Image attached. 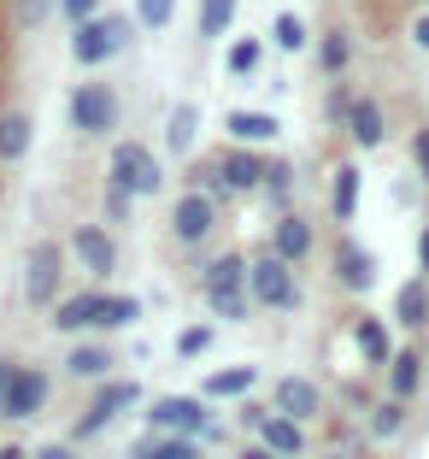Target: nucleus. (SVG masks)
<instances>
[{"mask_svg": "<svg viewBox=\"0 0 429 459\" xmlns=\"http://www.w3.org/2000/svg\"><path fill=\"white\" fill-rule=\"evenodd\" d=\"M124 41H130V24L124 18H82L77 24V36H71V54L82 59V65H100V59H112V54H124Z\"/></svg>", "mask_w": 429, "mask_h": 459, "instance_id": "obj_1", "label": "nucleus"}, {"mask_svg": "<svg viewBox=\"0 0 429 459\" xmlns=\"http://www.w3.org/2000/svg\"><path fill=\"white\" fill-rule=\"evenodd\" d=\"M59 277H65L59 242H36L30 259H24V300H30V307H54V300H59Z\"/></svg>", "mask_w": 429, "mask_h": 459, "instance_id": "obj_2", "label": "nucleus"}, {"mask_svg": "<svg viewBox=\"0 0 429 459\" xmlns=\"http://www.w3.org/2000/svg\"><path fill=\"white\" fill-rule=\"evenodd\" d=\"M112 183H124L130 195H159L165 171L153 165V153L142 148V142H118V148H112Z\"/></svg>", "mask_w": 429, "mask_h": 459, "instance_id": "obj_3", "label": "nucleus"}, {"mask_svg": "<svg viewBox=\"0 0 429 459\" xmlns=\"http://www.w3.org/2000/svg\"><path fill=\"white\" fill-rule=\"evenodd\" d=\"M71 124H77L82 135H107L112 124H118V95L100 89V82H82L77 95H71Z\"/></svg>", "mask_w": 429, "mask_h": 459, "instance_id": "obj_4", "label": "nucleus"}, {"mask_svg": "<svg viewBox=\"0 0 429 459\" xmlns=\"http://www.w3.org/2000/svg\"><path fill=\"white\" fill-rule=\"evenodd\" d=\"M148 424L153 430H171V436H218L212 419H206V406L201 401H176V394L148 406Z\"/></svg>", "mask_w": 429, "mask_h": 459, "instance_id": "obj_5", "label": "nucleus"}, {"mask_svg": "<svg viewBox=\"0 0 429 459\" xmlns=\"http://www.w3.org/2000/svg\"><path fill=\"white\" fill-rule=\"evenodd\" d=\"M41 401H47V377L41 371H6V383H0V412L6 419H36Z\"/></svg>", "mask_w": 429, "mask_h": 459, "instance_id": "obj_6", "label": "nucleus"}, {"mask_svg": "<svg viewBox=\"0 0 429 459\" xmlns=\"http://www.w3.org/2000/svg\"><path fill=\"white\" fill-rule=\"evenodd\" d=\"M247 283H253V300H259V307H277V312L295 307V277H288V259H259V265L247 271Z\"/></svg>", "mask_w": 429, "mask_h": 459, "instance_id": "obj_7", "label": "nucleus"}, {"mask_svg": "<svg viewBox=\"0 0 429 459\" xmlns=\"http://www.w3.org/2000/svg\"><path fill=\"white\" fill-rule=\"evenodd\" d=\"M124 406H135V383H112V389H100L94 394V406L82 412V424H77V436H100L112 419H118Z\"/></svg>", "mask_w": 429, "mask_h": 459, "instance_id": "obj_8", "label": "nucleus"}, {"mask_svg": "<svg viewBox=\"0 0 429 459\" xmlns=\"http://www.w3.org/2000/svg\"><path fill=\"white\" fill-rule=\"evenodd\" d=\"M176 242H206V230H212V201H206L201 189L194 195H183V201H176Z\"/></svg>", "mask_w": 429, "mask_h": 459, "instance_id": "obj_9", "label": "nucleus"}, {"mask_svg": "<svg viewBox=\"0 0 429 459\" xmlns=\"http://www.w3.org/2000/svg\"><path fill=\"white\" fill-rule=\"evenodd\" d=\"M71 242H77V259L94 271V277H112V265H118V247L107 242V230H94V224H89V230H77Z\"/></svg>", "mask_w": 429, "mask_h": 459, "instance_id": "obj_10", "label": "nucleus"}, {"mask_svg": "<svg viewBox=\"0 0 429 459\" xmlns=\"http://www.w3.org/2000/svg\"><path fill=\"white\" fill-rule=\"evenodd\" d=\"M218 177H224V189H236V195H253L259 189V177H265V160L259 153H229L224 165H218Z\"/></svg>", "mask_w": 429, "mask_h": 459, "instance_id": "obj_11", "label": "nucleus"}, {"mask_svg": "<svg viewBox=\"0 0 429 459\" xmlns=\"http://www.w3.org/2000/svg\"><path fill=\"white\" fill-rule=\"evenodd\" d=\"M277 412H282V419H295V424H306L312 412H318V389H312L306 377L277 383Z\"/></svg>", "mask_w": 429, "mask_h": 459, "instance_id": "obj_12", "label": "nucleus"}, {"mask_svg": "<svg viewBox=\"0 0 429 459\" xmlns=\"http://www.w3.org/2000/svg\"><path fill=\"white\" fill-rule=\"evenodd\" d=\"M347 130H353V142H359V148H376V142H382V107H376V100H347Z\"/></svg>", "mask_w": 429, "mask_h": 459, "instance_id": "obj_13", "label": "nucleus"}, {"mask_svg": "<svg viewBox=\"0 0 429 459\" xmlns=\"http://www.w3.org/2000/svg\"><path fill=\"white\" fill-rule=\"evenodd\" d=\"M94 307H100V295H71V300H59V307H54V330H59V336L89 330L94 325Z\"/></svg>", "mask_w": 429, "mask_h": 459, "instance_id": "obj_14", "label": "nucleus"}, {"mask_svg": "<svg viewBox=\"0 0 429 459\" xmlns=\"http://www.w3.org/2000/svg\"><path fill=\"white\" fill-rule=\"evenodd\" d=\"M30 135H36V118H30V112H6V118H0V160H24Z\"/></svg>", "mask_w": 429, "mask_h": 459, "instance_id": "obj_15", "label": "nucleus"}, {"mask_svg": "<svg viewBox=\"0 0 429 459\" xmlns=\"http://www.w3.org/2000/svg\"><path fill=\"white\" fill-rule=\"evenodd\" d=\"M253 383H259L253 365H224V371H212V377H206V394H218V401H236V394H247Z\"/></svg>", "mask_w": 429, "mask_h": 459, "instance_id": "obj_16", "label": "nucleus"}, {"mask_svg": "<svg viewBox=\"0 0 429 459\" xmlns=\"http://www.w3.org/2000/svg\"><path fill=\"white\" fill-rule=\"evenodd\" d=\"M336 277L341 283L353 289V295H359V289H371V277H376V265H371V254H365V247H341V259H336Z\"/></svg>", "mask_w": 429, "mask_h": 459, "instance_id": "obj_17", "label": "nucleus"}, {"mask_svg": "<svg viewBox=\"0 0 429 459\" xmlns=\"http://www.w3.org/2000/svg\"><path fill=\"white\" fill-rule=\"evenodd\" d=\"M224 289H247V259L224 254L206 265V295H224Z\"/></svg>", "mask_w": 429, "mask_h": 459, "instance_id": "obj_18", "label": "nucleus"}, {"mask_svg": "<svg viewBox=\"0 0 429 459\" xmlns=\"http://www.w3.org/2000/svg\"><path fill=\"white\" fill-rule=\"evenodd\" d=\"M312 254V224L306 218H282L277 224V259H306Z\"/></svg>", "mask_w": 429, "mask_h": 459, "instance_id": "obj_19", "label": "nucleus"}, {"mask_svg": "<svg viewBox=\"0 0 429 459\" xmlns=\"http://www.w3.org/2000/svg\"><path fill=\"white\" fill-rule=\"evenodd\" d=\"M259 442L270 447V454H300V424L295 419H259Z\"/></svg>", "mask_w": 429, "mask_h": 459, "instance_id": "obj_20", "label": "nucleus"}, {"mask_svg": "<svg viewBox=\"0 0 429 459\" xmlns=\"http://www.w3.org/2000/svg\"><path fill=\"white\" fill-rule=\"evenodd\" d=\"M394 318H400L406 330H417L429 318V289L424 283H400V295H394Z\"/></svg>", "mask_w": 429, "mask_h": 459, "instance_id": "obj_21", "label": "nucleus"}, {"mask_svg": "<svg viewBox=\"0 0 429 459\" xmlns=\"http://www.w3.org/2000/svg\"><path fill=\"white\" fill-rule=\"evenodd\" d=\"M194 135H201V107H176L171 112V130H165L171 153H188V148H194Z\"/></svg>", "mask_w": 429, "mask_h": 459, "instance_id": "obj_22", "label": "nucleus"}, {"mask_svg": "<svg viewBox=\"0 0 429 459\" xmlns=\"http://www.w3.org/2000/svg\"><path fill=\"white\" fill-rule=\"evenodd\" d=\"M330 206H336V218H341V224H347V218L359 212V171H353V165H341V171H336V189H330Z\"/></svg>", "mask_w": 429, "mask_h": 459, "instance_id": "obj_23", "label": "nucleus"}, {"mask_svg": "<svg viewBox=\"0 0 429 459\" xmlns=\"http://www.w3.org/2000/svg\"><path fill=\"white\" fill-rule=\"evenodd\" d=\"M135 459H201V454H194L188 436H171V442H165V436H148V442H135Z\"/></svg>", "mask_w": 429, "mask_h": 459, "instance_id": "obj_24", "label": "nucleus"}, {"mask_svg": "<svg viewBox=\"0 0 429 459\" xmlns=\"http://www.w3.org/2000/svg\"><path fill=\"white\" fill-rule=\"evenodd\" d=\"M229 135H242V142H277V118H265V112H229Z\"/></svg>", "mask_w": 429, "mask_h": 459, "instance_id": "obj_25", "label": "nucleus"}, {"mask_svg": "<svg viewBox=\"0 0 429 459\" xmlns=\"http://www.w3.org/2000/svg\"><path fill=\"white\" fill-rule=\"evenodd\" d=\"M389 389H394V401H406V394L417 389V353L412 348H400L389 359Z\"/></svg>", "mask_w": 429, "mask_h": 459, "instance_id": "obj_26", "label": "nucleus"}, {"mask_svg": "<svg viewBox=\"0 0 429 459\" xmlns=\"http://www.w3.org/2000/svg\"><path fill=\"white\" fill-rule=\"evenodd\" d=\"M65 371H71V377H107V371H112V353L107 348H71Z\"/></svg>", "mask_w": 429, "mask_h": 459, "instance_id": "obj_27", "label": "nucleus"}, {"mask_svg": "<svg viewBox=\"0 0 429 459\" xmlns=\"http://www.w3.org/2000/svg\"><path fill=\"white\" fill-rule=\"evenodd\" d=\"M353 336H359V353L371 365L389 359V330H382V318H359V330H353Z\"/></svg>", "mask_w": 429, "mask_h": 459, "instance_id": "obj_28", "label": "nucleus"}, {"mask_svg": "<svg viewBox=\"0 0 429 459\" xmlns=\"http://www.w3.org/2000/svg\"><path fill=\"white\" fill-rule=\"evenodd\" d=\"M94 325L100 330H124V325H135V300H124V295H100V307H94Z\"/></svg>", "mask_w": 429, "mask_h": 459, "instance_id": "obj_29", "label": "nucleus"}, {"mask_svg": "<svg viewBox=\"0 0 429 459\" xmlns=\"http://www.w3.org/2000/svg\"><path fill=\"white\" fill-rule=\"evenodd\" d=\"M236 18V0H201V36H224Z\"/></svg>", "mask_w": 429, "mask_h": 459, "instance_id": "obj_30", "label": "nucleus"}, {"mask_svg": "<svg viewBox=\"0 0 429 459\" xmlns=\"http://www.w3.org/2000/svg\"><path fill=\"white\" fill-rule=\"evenodd\" d=\"M259 59H265V48H259L253 36H242L236 48H229V71H236V77H247V71H259Z\"/></svg>", "mask_w": 429, "mask_h": 459, "instance_id": "obj_31", "label": "nucleus"}, {"mask_svg": "<svg viewBox=\"0 0 429 459\" xmlns=\"http://www.w3.org/2000/svg\"><path fill=\"white\" fill-rule=\"evenodd\" d=\"M270 36H277V48H288V54H300V48H306V24H300L295 13H282Z\"/></svg>", "mask_w": 429, "mask_h": 459, "instance_id": "obj_32", "label": "nucleus"}, {"mask_svg": "<svg viewBox=\"0 0 429 459\" xmlns=\"http://www.w3.org/2000/svg\"><path fill=\"white\" fill-rule=\"evenodd\" d=\"M171 13H176V0H135V18H142L148 30H165Z\"/></svg>", "mask_w": 429, "mask_h": 459, "instance_id": "obj_33", "label": "nucleus"}, {"mask_svg": "<svg viewBox=\"0 0 429 459\" xmlns=\"http://www.w3.org/2000/svg\"><path fill=\"white\" fill-rule=\"evenodd\" d=\"M318 65H323V71H341V65H347V36H341V30H330V36H323Z\"/></svg>", "mask_w": 429, "mask_h": 459, "instance_id": "obj_34", "label": "nucleus"}, {"mask_svg": "<svg viewBox=\"0 0 429 459\" xmlns=\"http://www.w3.org/2000/svg\"><path fill=\"white\" fill-rule=\"evenodd\" d=\"M400 424H406V412H400V401H382V406H376V412H371V430H376V436H382V442H389V436H394V430H400Z\"/></svg>", "mask_w": 429, "mask_h": 459, "instance_id": "obj_35", "label": "nucleus"}, {"mask_svg": "<svg viewBox=\"0 0 429 459\" xmlns=\"http://www.w3.org/2000/svg\"><path fill=\"white\" fill-rule=\"evenodd\" d=\"M206 348H212V330L206 325H188L183 336H176V353H183V359H194V353H206Z\"/></svg>", "mask_w": 429, "mask_h": 459, "instance_id": "obj_36", "label": "nucleus"}, {"mask_svg": "<svg viewBox=\"0 0 429 459\" xmlns=\"http://www.w3.org/2000/svg\"><path fill=\"white\" fill-rule=\"evenodd\" d=\"M206 300H212L218 318H242V312H247V295H242V289H224V295H206Z\"/></svg>", "mask_w": 429, "mask_h": 459, "instance_id": "obj_37", "label": "nucleus"}, {"mask_svg": "<svg viewBox=\"0 0 429 459\" xmlns=\"http://www.w3.org/2000/svg\"><path fill=\"white\" fill-rule=\"evenodd\" d=\"M259 183H265V189H270V195L282 201V195H288V183H295V171H288V165L277 160V165H265V177H259Z\"/></svg>", "mask_w": 429, "mask_h": 459, "instance_id": "obj_38", "label": "nucleus"}, {"mask_svg": "<svg viewBox=\"0 0 429 459\" xmlns=\"http://www.w3.org/2000/svg\"><path fill=\"white\" fill-rule=\"evenodd\" d=\"M59 13H65L71 24H82V18H94V13H100V0H59Z\"/></svg>", "mask_w": 429, "mask_h": 459, "instance_id": "obj_39", "label": "nucleus"}, {"mask_svg": "<svg viewBox=\"0 0 429 459\" xmlns=\"http://www.w3.org/2000/svg\"><path fill=\"white\" fill-rule=\"evenodd\" d=\"M130 212V189L124 183H107V218H124Z\"/></svg>", "mask_w": 429, "mask_h": 459, "instance_id": "obj_40", "label": "nucleus"}, {"mask_svg": "<svg viewBox=\"0 0 429 459\" xmlns=\"http://www.w3.org/2000/svg\"><path fill=\"white\" fill-rule=\"evenodd\" d=\"M47 18V0H18V24H41Z\"/></svg>", "mask_w": 429, "mask_h": 459, "instance_id": "obj_41", "label": "nucleus"}, {"mask_svg": "<svg viewBox=\"0 0 429 459\" xmlns=\"http://www.w3.org/2000/svg\"><path fill=\"white\" fill-rule=\"evenodd\" d=\"M412 148H417V165H424V177H429V130H417Z\"/></svg>", "mask_w": 429, "mask_h": 459, "instance_id": "obj_42", "label": "nucleus"}, {"mask_svg": "<svg viewBox=\"0 0 429 459\" xmlns=\"http://www.w3.org/2000/svg\"><path fill=\"white\" fill-rule=\"evenodd\" d=\"M412 41H417V48H424V54H429V13H424V18H417V24H412Z\"/></svg>", "mask_w": 429, "mask_h": 459, "instance_id": "obj_43", "label": "nucleus"}, {"mask_svg": "<svg viewBox=\"0 0 429 459\" xmlns=\"http://www.w3.org/2000/svg\"><path fill=\"white\" fill-rule=\"evenodd\" d=\"M36 459H77V454H71V447H59V442H54V447H41Z\"/></svg>", "mask_w": 429, "mask_h": 459, "instance_id": "obj_44", "label": "nucleus"}, {"mask_svg": "<svg viewBox=\"0 0 429 459\" xmlns=\"http://www.w3.org/2000/svg\"><path fill=\"white\" fill-rule=\"evenodd\" d=\"M417 265L429 271V230H424V236H417Z\"/></svg>", "mask_w": 429, "mask_h": 459, "instance_id": "obj_45", "label": "nucleus"}, {"mask_svg": "<svg viewBox=\"0 0 429 459\" xmlns=\"http://www.w3.org/2000/svg\"><path fill=\"white\" fill-rule=\"evenodd\" d=\"M242 459H277V454H270V447H265V442H259V447H247V454H242Z\"/></svg>", "mask_w": 429, "mask_h": 459, "instance_id": "obj_46", "label": "nucleus"}, {"mask_svg": "<svg viewBox=\"0 0 429 459\" xmlns=\"http://www.w3.org/2000/svg\"><path fill=\"white\" fill-rule=\"evenodd\" d=\"M0 459H24V454H18V447H0Z\"/></svg>", "mask_w": 429, "mask_h": 459, "instance_id": "obj_47", "label": "nucleus"}, {"mask_svg": "<svg viewBox=\"0 0 429 459\" xmlns=\"http://www.w3.org/2000/svg\"><path fill=\"white\" fill-rule=\"evenodd\" d=\"M0 383H6V365H0Z\"/></svg>", "mask_w": 429, "mask_h": 459, "instance_id": "obj_48", "label": "nucleus"}, {"mask_svg": "<svg viewBox=\"0 0 429 459\" xmlns=\"http://www.w3.org/2000/svg\"><path fill=\"white\" fill-rule=\"evenodd\" d=\"M330 459H341V454H330Z\"/></svg>", "mask_w": 429, "mask_h": 459, "instance_id": "obj_49", "label": "nucleus"}]
</instances>
